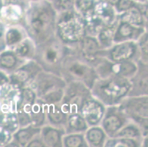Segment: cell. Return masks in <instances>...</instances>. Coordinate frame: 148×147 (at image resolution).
Returning <instances> with one entry per match:
<instances>
[{
  "label": "cell",
  "instance_id": "6da1fadb",
  "mask_svg": "<svg viewBox=\"0 0 148 147\" xmlns=\"http://www.w3.org/2000/svg\"><path fill=\"white\" fill-rule=\"evenodd\" d=\"M60 27L62 29V33L67 39L76 40L78 39L82 35V26L77 19L73 16L66 18L62 22Z\"/></svg>",
  "mask_w": 148,
  "mask_h": 147
},
{
  "label": "cell",
  "instance_id": "7a4b0ae2",
  "mask_svg": "<svg viewBox=\"0 0 148 147\" xmlns=\"http://www.w3.org/2000/svg\"><path fill=\"white\" fill-rule=\"evenodd\" d=\"M33 16L31 25L35 31L38 33L41 32L46 29V27L50 23L52 16L47 8H43L36 10Z\"/></svg>",
  "mask_w": 148,
  "mask_h": 147
},
{
  "label": "cell",
  "instance_id": "3957f363",
  "mask_svg": "<svg viewBox=\"0 0 148 147\" xmlns=\"http://www.w3.org/2000/svg\"><path fill=\"white\" fill-rule=\"evenodd\" d=\"M83 113L86 119L91 124L97 123L103 114V107L95 102H88L83 109Z\"/></svg>",
  "mask_w": 148,
  "mask_h": 147
},
{
  "label": "cell",
  "instance_id": "277c9868",
  "mask_svg": "<svg viewBox=\"0 0 148 147\" xmlns=\"http://www.w3.org/2000/svg\"><path fill=\"white\" fill-rule=\"evenodd\" d=\"M127 89V84L124 81L114 80L106 86L104 91L109 96L119 97L125 94Z\"/></svg>",
  "mask_w": 148,
  "mask_h": 147
},
{
  "label": "cell",
  "instance_id": "5b68a950",
  "mask_svg": "<svg viewBox=\"0 0 148 147\" xmlns=\"http://www.w3.org/2000/svg\"><path fill=\"white\" fill-rule=\"evenodd\" d=\"M135 48L132 44H123L117 46L111 53L112 57L115 60H122L129 58L134 54Z\"/></svg>",
  "mask_w": 148,
  "mask_h": 147
},
{
  "label": "cell",
  "instance_id": "8992f818",
  "mask_svg": "<svg viewBox=\"0 0 148 147\" xmlns=\"http://www.w3.org/2000/svg\"><path fill=\"white\" fill-rule=\"evenodd\" d=\"M16 58L13 54L10 52H3L0 55V68L10 69L15 66Z\"/></svg>",
  "mask_w": 148,
  "mask_h": 147
},
{
  "label": "cell",
  "instance_id": "52a82bcc",
  "mask_svg": "<svg viewBox=\"0 0 148 147\" xmlns=\"http://www.w3.org/2000/svg\"><path fill=\"white\" fill-rule=\"evenodd\" d=\"M133 108L141 116L148 117V98L138 99L134 103Z\"/></svg>",
  "mask_w": 148,
  "mask_h": 147
},
{
  "label": "cell",
  "instance_id": "ba28073f",
  "mask_svg": "<svg viewBox=\"0 0 148 147\" xmlns=\"http://www.w3.org/2000/svg\"><path fill=\"white\" fill-rule=\"evenodd\" d=\"M123 20H125L126 22L131 24H139L142 22V15L140 12L136 8H133L129 9V11L123 16Z\"/></svg>",
  "mask_w": 148,
  "mask_h": 147
},
{
  "label": "cell",
  "instance_id": "9c48e42d",
  "mask_svg": "<svg viewBox=\"0 0 148 147\" xmlns=\"http://www.w3.org/2000/svg\"><path fill=\"white\" fill-rule=\"evenodd\" d=\"M122 124V122L119 117L111 116L108 117L104 122V126L108 132H114L117 130Z\"/></svg>",
  "mask_w": 148,
  "mask_h": 147
},
{
  "label": "cell",
  "instance_id": "30bf717a",
  "mask_svg": "<svg viewBox=\"0 0 148 147\" xmlns=\"http://www.w3.org/2000/svg\"><path fill=\"white\" fill-rule=\"evenodd\" d=\"M21 38L20 32L16 29H10L5 33V44L11 46L18 43Z\"/></svg>",
  "mask_w": 148,
  "mask_h": 147
},
{
  "label": "cell",
  "instance_id": "8fae6325",
  "mask_svg": "<svg viewBox=\"0 0 148 147\" xmlns=\"http://www.w3.org/2000/svg\"><path fill=\"white\" fill-rule=\"evenodd\" d=\"M97 44L94 39L87 38L84 40L83 50L86 55L88 56H92L97 52Z\"/></svg>",
  "mask_w": 148,
  "mask_h": 147
},
{
  "label": "cell",
  "instance_id": "7c38bea8",
  "mask_svg": "<svg viewBox=\"0 0 148 147\" xmlns=\"http://www.w3.org/2000/svg\"><path fill=\"white\" fill-rule=\"evenodd\" d=\"M117 71L121 75H130L134 73L136 69L135 65L134 63H130V62H123L117 66Z\"/></svg>",
  "mask_w": 148,
  "mask_h": 147
},
{
  "label": "cell",
  "instance_id": "4fadbf2b",
  "mask_svg": "<svg viewBox=\"0 0 148 147\" xmlns=\"http://www.w3.org/2000/svg\"><path fill=\"white\" fill-rule=\"evenodd\" d=\"M103 138V133L99 129H92L88 133V139L91 144L97 145L100 144Z\"/></svg>",
  "mask_w": 148,
  "mask_h": 147
},
{
  "label": "cell",
  "instance_id": "5bb4252c",
  "mask_svg": "<svg viewBox=\"0 0 148 147\" xmlns=\"http://www.w3.org/2000/svg\"><path fill=\"white\" fill-rule=\"evenodd\" d=\"M69 125L76 130H82L86 127L84 120L79 116H72L69 119Z\"/></svg>",
  "mask_w": 148,
  "mask_h": 147
},
{
  "label": "cell",
  "instance_id": "9a60e30c",
  "mask_svg": "<svg viewBox=\"0 0 148 147\" xmlns=\"http://www.w3.org/2000/svg\"><path fill=\"white\" fill-rule=\"evenodd\" d=\"M118 32L122 38H130L134 34V28L129 24H124L119 28Z\"/></svg>",
  "mask_w": 148,
  "mask_h": 147
},
{
  "label": "cell",
  "instance_id": "2e32d148",
  "mask_svg": "<svg viewBox=\"0 0 148 147\" xmlns=\"http://www.w3.org/2000/svg\"><path fill=\"white\" fill-rule=\"evenodd\" d=\"M29 71H27L26 69L21 68V69L18 70L16 72H15L14 75L12 76V78L16 82L22 83V82H25V80L27 79V78L29 77Z\"/></svg>",
  "mask_w": 148,
  "mask_h": 147
},
{
  "label": "cell",
  "instance_id": "e0dca14e",
  "mask_svg": "<svg viewBox=\"0 0 148 147\" xmlns=\"http://www.w3.org/2000/svg\"><path fill=\"white\" fill-rule=\"evenodd\" d=\"M46 142L51 146H55L59 141V135L55 130H49L45 135Z\"/></svg>",
  "mask_w": 148,
  "mask_h": 147
},
{
  "label": "cell",
  "instance_id": "ac0fdd59",
  "mask_svg": "<svg viewBox=\"0 0 148 147\" xmlns=\"http://www.w3.org/2000/svg\"><path fill=\"white\" fill-rule=\"evenodd\" d=\"M10 135L8 129H7L2 124H0V146H3L9 142Z\"/></svg>",
  "mask_w": 148,
  "mask_h": 147
},
{
  "label": "cell",
  "instance_id": "d6986e66",
  "mask_svg": "<svg viewBox=\"0 0 148 147\" xmlns=\"http://www.w3.org/2000/svg\"><path fill=\"white\" fill-rule=\"evenodd\" d=\"M34 101V94L30 90H25L22 93V102L21 105H31Z\"/></svg>",
  "mask_w": 148,
  "mask_h": 147
},
{
  "label": "cell",
  "instance_id": "ffe728a7",
  "mask_svg": "<svg viewBox=\"0 0 148 147\" xmlns=\"http://www.w3.org/2000/svg\"><path fill=\"white\" fill-rule=\"evenodd\" d=\"M138 135V131L136 128L134 127V126H128V127L124 129L119 135L122 136V137H136Z\"/></svg>",
  "mask_w": 148,
  "mask_h": 147
},
{
  "label": "cell",
  "instance_id": "44dd1931",
  "mask_svg": "<svg viewBox=\"0 0 148 147\" xmlns=\"http://www.w3.org/2000/svg\"><path fill=\"white\" fill-rule=\"evenodd\" d=\"M82 142H83L82 138L79 136H71L66 140V146L72 147L80 146H81Z\"/></svg>",
  "mask_w": 148,
  "mask_h": 147
},
{
  "label": "cell",
  "instance_id": "7402d4cb",
  "mask_svg": "<svg viewBox=\"0 0 148 147\" xmlns=\"http://www.w3.org/2000/svg\"><path fill=\"white\" fill-rule=\"evenodd\" d=\"M17 141L21 144H25L29 139H30L31 135L27 131H20L16 135Z\"/></svg>",
  "mask_w": 148,
  "mask_h": 147
},
{
  "label": "cell",
  "instance_id": "603a6c76",
  "mask_svg": "<svg viewBox=\"0 0 148 147\" xmlns=\"http://www.w3.org/2000/svg\"><path fill=\"white\" fill-rule=\"evenodd\" d=\"M62 96L61 91H55V92L50 93L46 97V101L49 103H55L60 100V99Z\"/></svg>",
  "mask_w": 148,
  "mask_h": 147
},
{
  "label": "cell",
  "instance_id": "cb8c5ba5",
  "mask_svg": "<svg viewBox=\"0 0 148 147\" xmlns=\"http://www.w3.org/2000/svg\"><path fill=\"white\" fill-rule=\"evenodd\" d=\"M93 5L92 0H77V6L82 10H86L90 9Z\"/></svg>",
  "mask_w": 148,
  "mask_h": 147
},
{
  "label": "cell",
  "instance_id": "d4e9b609",
  "mask_svg": "<svg viewBox=\"0 0 148 147\" xmlns=\"http://www.w3.org/2000/svg\"><path fill=\"white\" fill-rule=\"evenodd\" d=\"M134 2L131 0H120L118 2V8L120 10H127L133 8Z\"/></svg>",
  "mask_w": 148,
  "mask_h": 147
},
{
  "label": "cell",
  "instance_id": "484cf974",
  "mask_svg": "<svg viewBox=\"0 0 148 147\" xmlns=\"http://www.w3.org/2000/svg\"><path fill=\"white\" fill-rule=\"evenodd\" d=\"M49 117H50L51 120H52L55 122H60L64 118V114L60 110H54L50 113Z\"/></svg>",
  "mask_w": 148,
  "mask_h": 147
},
{
  "label": "cell",
  "instance_id": "4316f807",
  "mask_svg": "<svg viewBox=\"0 0 148 147\" xmlns=\"http://www.w3.org/2000/svg\"><path fill=\"white\" fill-rule=\"evenodd\" d=\"M5 33L2 23L0 21V52L4 49L5 46Z\"/></svg>",
  "mask_w": 148,
  "mask_h": 147
},
{
  "label": "cell",
  "instance_id": "83f0119b",
  "mask_svg": "<svg viewBox=\"0 0 148 147\" xmlns=\"http://www.w3.org/2000/svg\"><path fill=\"white\" fill-rule=\"evenodd\" d=\"M29 52V46L26 44H21L17 47L16 54L19 56H25Z\"/></svg>",
  "mask_w": 148,
  "mask_h": 147
},
{
  "label": "cell",
  "instance_id": "f1b7e54d",
  "mask_svg": "<svg viewBox=\"0 0 148 147\" xmlns=\"http://www.w3.org/2000/svg\"><path fill=\"white\" fill-rule=\"evenodd\" d=\"M58 2L60 8L65 10H68L72 7L74 0H58Z\"/></svg>",
  "mask_w": 148,
  "mask_h": 147
},
{
  "label": "cell",
  "instance_id": "f546056e",
  "mask_svg": "<svg viewBox=\"0 0 148 147\" xmlns=\"http://www.w3.org/2000/svg\"><path fill=\"white\" fill-rule=\"evenodd\" d=\"M46 55H47V59L50 62H53L57 57V53H56V51L52 50V49L48 50Z\"/></svg>",
  "mask_w": 148,
  "mask_h": 147
},
{
  "label": "cell",
  "instance_id": "4dcf8cb0",
  "mask_svg": "<svg viewBox=\"0 0 148 147\" xmlns=\"http://www.w3.org/2000/svg\"><path fill=\"white\" fill-rule=\"evenodd\" d=\"M8 83V78L3 73L0 71V88Z\"/></svg>",
  "mask_w": 148,
  "mask_h": 147
},
{
  "label": "cell",
  "instance_id": "1f68e13d",
  "mask_svg": "<svg viewBox=\"0 0 148 147\" xmlns=\"http://www.w3.org/2000/svg\"><path fill=\"white\" fill-rule=\"evenodd\" d=\"M142 126L145 130V132L148 133V119H145L142 121Z\"/></svg>",
  "mask_w": 148,
  "mask_h": 147
},
{
  "label": "cell",
  "instance_id": "d6a6232c",
  "mask_svg": "<svg viewBox=\"0 0 148 147\" xmlns=\"http://www.w3.org/2000/svg\"><path fill=\"white\" fill-rule=\"evenodd\" d=\"M41 143H39L38 141H35V142L33 143H31L30 145H29V146H41Z\"/></svg>",
  "mask_w": 148,
  "mask_h": 147
},
{
  "label": "cell",
  "instance_id": "836d02e7",
  "mask_svg": "<svg viewBox=\"0 0 148 147\" xmlns=\"http://www.w3.org/2000/svg\"><path fill=\"white\" fill-rule=\"evenodd\" d=\"M145 17L147 18V19L148 20V4H147V5L146 6V8H145Z\"/></svg>",
  "mask_w": 148,
  "mask_h": 147
},
{
  "label": "cell",
  "instance_id": "e575fe53",
  "mask_svg": "<svg viewBox=\"0 0 148 147\" xmlns=\"http://www.w3.org/2000/svg\"><path fill=\"white\" fill-rule=\"evenodd\" d=\"M108 1L110 2H111V3L115 4V3H116V2H117L118 1H119V0H108Z\"/></svg>",
  "mask_w": 148,
  "mask_h": 147
},
{
  "label": "cell",
  "instance_id": "d590c367",
  "mask_svg": "<svg viewBox=\"0 0 148 147\" xmlns=\"http://www.w3.org/2000/svg\"><path fill=\"white\" fill-rule=\"evenodd\" d=\"M138 1H140V2H145L146 0H138Z\"/></svg>",
  "mask_w": 148,
  "mask_h": 147
}]
</instances>
